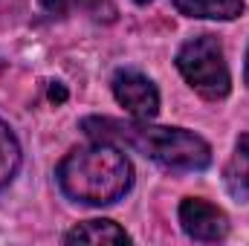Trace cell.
Returning <instances> with one entry per match:
<instances>
[{"mask_svg": "<svg viewBox=\"0 0 249 246\" xmlns=\"http://www.w3.org/2000/svg\"><path fill=\"white\" fill-rule=\"evenodd\" d=\"M81 130L96 142L130 148L168 171H203L212 165V145L186 127H162L142 119L122 122L110 116H87Z\"/></svg>", "mask_w": 249, "mask_h": 246, "instance_id": "obj_1", "label": "cell"}, {"mask_svg": "<svg viewBox=\"0 0 249 246\" xmlns=\"http://www.w3.org/2000/svg\"><path fill=\"white\" fill-rule=\"evenodd\" d=\"M58 188L67 200L81 206H110L122 200L133 185V165L113 142L75 148L55 168Z\"/></svg>", "mask_w": 249, "mask_h": 246, "instance_id": "obj_2", "label": "cell"}, {"mask_svg": "<svg viewBox=\"0 0 249 246\" xmlns=\"http://www.w3.org/2000/svg\"><path fill=\"white\" fill-rule=\"evenodd\" d=\"M174 64H177L183 81L206 102H220L229 96L232 75H229V64H226L223 44L217 41V35L203 32V35L188 38L177 50Z\"/></svg>", "mask_w": 249, "mask_h": 246, "instance_id": "obj_3", "label": "cell"}, {"mask_svg": "<svg viewBox=\"0 0 249 246\" xmlns=\"http://www.w3.org/2000/svg\"><path fill=\"white\" fill-rule=\"evenodd\" d=\"M110 87H113V99L119 102V107H124L133 119L151 122L160 113V90L148 75L136 70H119Z\"/></svg>", "mask_w": 249, "mask_h": 246, "instance_id": "obj_4", "label": "cell"}, {"mask_svg": "<svg viewBox=\"0 0 249 246\" xmlns=\"http://www.w3.org/2000/svg\"><path fill=\"white\" fill-rule=\"evenodd\" d=\"M180 226L191 241L200 244H217L229 235L226 211L203 197H186L180 203Z\"/></svg>", "mask_w": 249, "mask_h": 246, "instance_id": "obj_5", "label": "cell"}, {"mask_svg": "<svg viewBox=\"0 0 249 246\" xmlns=\"http://www.w3.org/2000/svg\"><path fill=\"white\" fill-rule=\"evenodd\" d=\"M171 6L191 20H235L244 15V0H171Z\"/></svg>", "mask_w": 249, "mask_h": 246, "instance_id": "obj_6", "label": "cell"}, {"mask_svg": "<svg viewBox=\"0 0 249 246\" xmlns=\"http://www.w3.org/2000/svg\"><path fill=\"white\" fill-rule=\"evenodd\" d=\"M67 244H130V235L113 220H84L64 235Z\"/></svg>", "mask_w": 249, "mask_h": 246, "instance_id": "obj_7", "label": "cell"}, {"mask_svg": "<svg viewBox=\"0 0 249 246\" xmlns=\"http://www.w3.org/2000/svg\"><path fill=\"white\" fill-rule=\"evenodd\" d=\"M20 162H23V151H20V142L15 136V130L0 119V191L12 183L20 171Z\"/></svg>", "mask_w": 249, "mask_h": 246, "instance_id": "obj_8", "label": "cell"}, {"mask_svg": "<svg viewBox=\"0 0 249 246\" xmlns=\"http://www.w3.org/2000/svg\"><path fill=\"white\" fill-rule=\"evenodd\" d=\"M223 183L238 203H249V168L241 162V157L223 168Z\"/></svg>", "mask_w": 249, "mask_h": 246, "instance_id": "obj_9", "label": "cell"}, {"mask_svg": "<svg viewBox=\"0 0 249 246\" xmlns=\"http://www.w3.org/2000/svg\"><path fill=\"white\" fill-rule=\"evenodd\" d=\"M50 99H53V102H67V90H64L61 81H53V87H50Z\"/></svg>", "mask_w": 249, "mask_h": 246, "instance_id": "obj_10", "label": "cell"}, {"mask_svg": "<svg viewBox=\"0 0 249 246\" xmlns=\"http://www.w3.org/2000/svg\"><path fill=\"white\" fill-rule=\"evenodd\" d=\"M238 157H241V159H247V162H249V133H244V136H238Z\"/></svg>", "mask_w": 249, "mask_h": 246, "instance_id": "obj_11", "label": "cell"}, {"mask_svg": "<svg viewBox=\"0 0 249 246\" xmlns=\"http://www.w3.org/2000/svg\"><path fill=\"white\" fill-rule=\"evenodd\" d=\"M244 81H247V87H249V50H247V61H244Z\"/></svg>", "mask_w": 249, "mask_h": 246, "instance_id": "obj_12", "label": "cell"}, {"mask_svg": "<svg viewBox=\"0 0 249 246\" xmlns=\"http://www.w3.org/2000/svg\"><path fill=\"white\" fill-rule=\"evenodd\" d=\"M136 6H148V3H154V0H133Z\"/></svg>", "mask_w": 249, "mask_h": 246, "instance_id": "obj_13", "label": "cell"}]
</instances>
